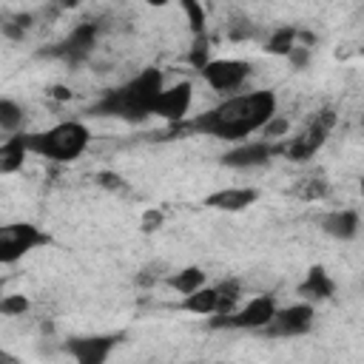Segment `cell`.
Segmentation results:
<instances>
[{
    "label": "cell",
    "instance_id": "cell-30",
    "mask_svg": "<svg viewBox=\"0 0 364 364\" xmlns=\"http://www.w3.org/2000/svg\"><path fill=\"white\" fill-rule=\"evenodd\" d=\"M97 185L105 188V191H122L125 188V179L117 171H100L97 173Z\"/></svg>",
    "mask_w": 364,
    "mask_h": 364
},
{
    "label": "cell",
    "instance_id": "cell-3",
    "mask_svg": "<svg viewBox=\"0 0 364 364\" xmlns=\"http://www.w3.org/2000/svg\"><path fill=\"white\" fill-rule=\"evenodd\" d=\"M91 142V131L85 122L80 119H63L46 131H37V134H26V145H28V154H37L43 159H51V162H74L85 154Z\"/></svg>",
    "mask_w": 364,
    "mask_h": 364
},
{
    "label": "cell",
    "instance_id": "cell-31",
    "mask_svg": "<svg viewBox=\"0 0 364 364\" xmlns=\"http://www.w3.org/2000/svg\"><path fill=\"white\" fill-rule=\"evenodd\" d=\"M54 100H60V102H65V100H71L74 94H71V88L68 85H51V91H48Z\"/></svg>",
    "mask_w": 364,
    "mask_h": 364
},
{
    "label": "cell",
    "instance_id": "cell-13",
    "mask_svg": "<svg viewBox=\"0 0 364 364\" xmlns=\"http://www.w3.org/2000/svg\"><path fill=\"white\" fill-rule=\"evenodd\" d=\"M256 199H259V191L256 188H219V191L208 193L202 199V205L210 208V210L239 213V210H247L250 205H256Z\"/></svg>",
    "mask_w": 364,
    "mask_h": 364
},
{
    "label": "cell",
    "instance_id": "cell-5",
    "mask_svg": "<svg viewBox=\"0 0 364 364\" xmlns=\"http://www.w3.org/2000/svg\"><path fill=\"white\" fill-rule=\"evenodd\" d=\"M40 245H48V233H43L31 222L0 225V264H17Z\"/></svg>",
    "mask_w": 364,
    "mask_h": 364
},
{
    "label": "cell",
    "instance_id": "cell-25",
    "mask_svg": "<svg viewBox=\"0 0 364 364\" xmlns=\"http://www.w3.org/2000/svg\"><path fill=\"white\" fill-rule=\"evenodd\" d=\"M182 11L188 14V23H191L193 37H202L205 34V6L196 3V0H182Z\"/></svg>",
    "mask_w": 364,
    "mask_h": 364
},
{
    "label": "cell",
    "instance_id": "cell-19",
    "mask_svg": "<svg viewBox=\"0 0 364 364\" xmlns=\"http://www.w3.org/2000/svg\"><path fill=\"white\" fill-rule=\"evenodd\" d=\"M31 23H34V17L28 11H6V14H0V34L6 40L20 43L26 37V31L31 28Z\"/></svg>",
    "mask_w": 364,
    "mask_h": 364
},
{
    "label": "cell",
    "instance_id": "cell-18",
    "mask_svg": "<svg viewBox=\"0 0 364 364\" xmlns=\"http://www.w3.org/2000/svg\"><path fill=\"white\" fill-rule=\"evenodd\" d=\"M179 310L193 313V316H213L216 313V287L205 284V287L193 290L191 296H182Z\"/></svg>",
    "mask_w": 364,
    "mask_h": 364
},
{
    "label": "cell",
    "instance_id": "cell-33",
    "mask_svg": "<svg viewBox=\"0 0 364 364\" xmlns=\"http://www.w3.org/2000/svg\"><path fill=\"white\" fill-rule=\"evenodd\" d=\"M3 287H6V282H3V279H0V299H3V296H6V290H3Z\"/></svg>",
    "mask_w": 364,
    "mask_h": 364
},
{
    "label": "cell",
    "instance_id": "cell-27",
    "mask_svg": "<svg viewBox=\"0 0 364 364\" xmlns=\"http://www.w3.org/2000/svg\"><path fill=\"white\" fill-rule=\"evenodd\" d=\"M330 193V185L324 179H304L299 188H296V196L299 199H307V202H316V199H324Z\"/></svg>",
    "mask_w": 364,
    "mask_h": 364
},
{
    "label": "cell",
    "instance_id": "cell-22",
    "mask_svg": "<svg viewBox=\"0 0 364 364\" xmlns=\"http://www.w3.org/2000/svg\"><path fill=\"white\" fill-rule=\"evenodd\" d=\"M296 37H299V28H296V26H282V28H276V31L267 37L264 51H267V54H276V57H287L290 48L296 46Z\"/></svg>",
    "mask_w": 364,
    "mask_h": 364
},
{
    "label": "cell",
    "instance_id": "cell-10",
    "mask_svg": "<svg viewBox=\"0 0 364 364\" xmlns=\"http://www.w3.org/2000/svg\"><path fill=\"white\" fill-rule=\"evenodd\" d=\"M276 154H282V142H264V139H245L236 142L230 151H225L219 156L222 165L236 168V171H247V168H262L267 165Z\"/></svg>",
    "mask_w": 364,
    "mask_h": 364
},
{
    "label": "cell",
    "instance_id": "cell-21",
    "mask_svg": "<svg viewBox=\"0 0 364 364\" xmlns=\"http://www.w3.org/2000/svg\"><path fill=\"white\" fill-rule=\"evenodd\" d=\"M239 296H242V282L239 279H222L216 284V313L213 316L233 313L236 304H239Z\"/></svg>",
    "mask_w": 364,
    "mask_h": 364
},
{
    "label": "cell",
    "instance_id": "cell-4",
    "mask_svg": "<svg viewBox=\"0 0 364 364\" xmlns=\"http://www.w3.org/2000/svg\"><path fill=\"white\" fill-rule=\"evenodd\" d=\"M336 119H338V117H336L333 108H321V111L313 117V122L307 125V131H301L299 136L282 142L284 159H290V162H307V159L327 142L330 131L336 128Z\"/></svg>",
    "mask_w": 364,
    "mask_h": 364
},
{
    "label": "cell",
    "instance_id": "cell-8",
    "mask_svg": "<svg viewBox=\"0 0 364 364\" xmlns=\"http://www.w3.org/2000/svg\"><path fill=\"white\" fill-rule=\"evenodd\" d=\"M119 333H88V336H71L65 338L63 350L71 355L74 364H105L114 347L119 344Z\"/></svg>",
    "mask_w": 364,
    "mask_h": 364
},
{
    "label": "cell",
    "instance_id": "cell-12",
    "mask_svg": "<svg viewBox=\"0 0 364 364\" xmlns=\"http://www.w3.org/2000/svg\"><path fill=\"white\" fill-rule=\"evenodd\" d=\"M97 34H100V26H97V23H77V26L68 31V37H65L63 43H57L54 48H48L46 54H48V57H60V60L77 65V63H82V60L94 51Z\"/></svg>",
    "mask_w": 364,
    "mask_h": 364
},
{
    "label": "cell",
    "instance_id": "cell-23",
    "mask_svg": "<svg viewBox=\"0 0 364 364\" xmlns=\"http://www.w3.org/2000/svg\"><path fill=\"white\" fill-rule=\"evenodd\" d=\"M28 310H31V299L23 296V293H6L0 299V316L17 318V316H26Z\"/></svg>",
    "mask_w": 364,
    "mask_h": 364
},
{
    "label": "cell",
    "instance_id": "cell-20",
    "mask_svg": "<svg viewBox=\"0 0 364 364\" xmlns=\"http://www.w3.org/2000/svg\"><path fill=\"white\" fill-rule=\"evenodd\" d=\"M23 125H26V108L9 97H0V131L6 134H23Z\"/></svg>",
    "mask_w": 364,
    "mask_h": 364
},
{
    "label": "cell",
    "instance_id": "cell-11",
    "mask_svg": "<svg viewBox=\"0 0 364 364\" xmlns=\"http://www.w3.org/2000/svg\"><path fill=\"white\" fill-rule=\"evenodd\" d=\"M191 105H193V82L179 80V82L162 88V94L154 105V117H159L171 125H182L185 117L191 114Z\"/></svg>",
    "mask_w": 364,
    "mask_h": 364
},
{
    "label": "cell",
    "instance_id": "cell-2",
    "mask_svg": "<svg viewBox=\"0 0 364 364\" xmlns=\"http://www.w3.org/2000/svg\"><path fill=\"white\" fill-rule=\"evenodd\" d=\"M162 88H165V74L159 68H142L136 77H131L119 88L105 91L88 108V114L114 117V119H125V122H142V119L154 117V105H156Z\"/></svg>",
    "mask_w": 364,
    "mask_h": 364
},
{
    "label": "cell",
    "instance_id": "cell-26",
    "mask_svg": "<svg viewBox=\"0 0 364 364\" xmlns=\"http://www.w3.org/2000/svg\"><path fill=\"white\" fill-rule=\"evenodd\" d=\"M287 131H290V119L287 117H282V114H276V117H270L264 125H262V136H264V142H279L282 136H287Z\"/></svg>",
    "mask_w": 364,
    "mask_h": 364
},
{
    "label": "cell",
    "instance_id": "cell-6",
    "mask_svg": "<svg viewBox=\"0 0 364 364\" xmlns=\"http://www.w3.org/2000/svg\"><path fill=\"white\" fill-rule=\"evenodd\" d=\"M276 307H279L276 299L267 296V293H262V296L250 299L247 304L236 307L233 313L210 318V327H216V330H264L270 324Z\"/></svg>",
    "mask_w": 364,
    "mask_h": 364
},
{
    "label": "cell",
    "instance_id": "cell-16",
    "mask_svg": "<svg viewBox=\"0 0 364 364\" xmlns=\"http://www.w3.org/2000/svg\"><path fill=\"white\" fill-rule=\"evenodd\" d=\"M28 156V145H26V134H14L6 142H0V176L17 173L23 168Z\"/></svg>",
    "mask_w": 364,
    "mask_h": 364
},
{
    "label": "cell",
    "instance_id": "cell-9",
    "mask_svg": "<svg viewBox=\"0 0 364 364\" xmlns=\"http://www.w3.org/2000/svg\"><path fill=\"white\" fill-rule=\"evenodd\" d=\"M250 71H253V65L247 60H239V57H216L199 74H202V80L213 91L230 94V91H236V88L245 85V80L250 77Z\"/></svg>",
    "mask_w": 364,
    "mask_h": 364
},
{
    "label": "cell",
    "instance_id": "cell-14",
    "mask_svg": "<svg viewBox=\"0 0 364 364\" xmlns=\"http://www.w3.org/2000/svg\"><path fill=\"white\" fill-rule=\"evenodd\" d=\"M321 230L338 242H353L361 230V216L355 208H338V210H330L321 216Z\"/></svg>",
    "mask_w": 364,
    "mask_h": 364
},
{
    "label": "cell",
    "instance_id": "cell-7",
    "mask_svg": "<svg viewBox=\"0 0 364 364\" xmlns=\"http://www.w3.org/2000/svg\"><path fill=\"white\" fill-rule=\"evenodd\" d=\"M313 321H316V307L307 301H293L287 307H276L270 324L262 333L270 338H299L313 330Z\"/></svg>",
    "mask_w": 364,
    "mask_h": 364
},
{
    "label": "cell",
    "instance_id": "cell-1",
    "mask_svg": "<svg viewBox=\"0 0 364 364\" xmlns=\"http://www.w3.org/2000/svg\"><path fill=\"white\" fill-rule=\"evenodd\" d=\"M276 114H279L276 91L256 88V91H245V94H230L219 105L199 114L191 122V128L205 136H213V139L245 142L250 134H259L262 125Z\"/></svg>",
    "mask_w": 364,
    "mask_h": 364
},
{
    "label": "cell",
    "instance_id": "cell-28",
    "mask_svg": "<svg viewBox=\"0 0 364 364\" xmlns=\"http://www.w3.org/2000/svg\"><path fill=\"white\" fill-rule=\"evenodd\" d=\"M162 225H165V213L159 208H145L142 210V216H139V230L142 233H156Z\"/></svg>",
    "mask_w": 364,
    "mask_h": 364
},
{
    "label": "cell",
    "instance_id": "cell-17",
    "mask_svg": "<svg viewBox=\"0 0 364 364\" xmlns=\"http://www.w3.org/2000/svg\"><path fill=\"white\" fill-rule=\"evenodd\" d=\"M205 279H208V273H205L202 267L188 264V267H179V270L168 273L162 282H165V284H168L173 293H179V296H191L193 290L205 287Z\"/></svg>",
    "mask_w": 364,
    "mask_h": 364
},
{
    "label": "cell",
    "instance_id": "cell-24",
    "mask_svg": "<svg viewBox=\"0 0 364 364\" xmlns=\"http://www.w3.org/2000/svg\"><path fill=\"white\" fill-rule=\"evenodd\" d=\"M210 60H213V57H210L208 34H202V37H193V46H191V51H188V63H191L196 71H202V68H205Z\"/></svg>",
    "mask_w": 364,
    "mask_h": 364
},
{
    "label": "cell",
    "instance_id": "cell-15",
    "mask_svg": "<svg viewBox=\"0 0 364 364\" xmlns=\"http://www.w3.org/2000/svg\"><path fill=\"white\" fill-rule=\"evenodd\" d=\"M296 293H299L301 301H307V304L330 301V299L336 296V282H333V276H330L321 264H313V267L307 270V276L299 282Z\"/></svg>",
    "mask_w": 364,
    "mask_h": 364
},
{
    "label": "cell",
    "instance_id": "cell-32",
    "mask_svg": "<svg viewBox=\"0 0 364 364\" xmlns=\"http://www.w3.org/2000/svg\"><path fill=\"white\" fill-rule=\"evenodd\" d=\"M0 364H20V358H17V355H11L9 350H3V347H0Z\"/></svg>",
    "mask_w": 364,
    "mask_h": 364
},
{
    "label": "cell",
    "instance_id": "cell-29",
    "mask_svg": "<svg viewBox=\"0 0 364 364\" xmlns=\"http://www.w3.org/2000/svg\"><path fill=\"white\" fill-rule=\"evenodd\" d=\"M284 60L290 63V68H293V71H304V68L310 65V48H307V46H299V43H296V46L290 48V54H287Z\"/></svg>",
    "mask_w": 364,
    "mask_h": 364
}]
</instances>
